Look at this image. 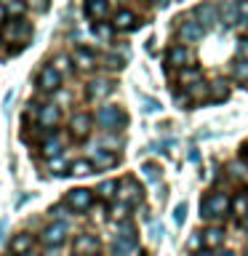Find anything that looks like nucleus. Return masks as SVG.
<instances>
[{"mask_svg":"<svg viewBox=\"0 0 248 256\" xmlns=\"http://www.w3.org/2000/svg\"><path fill=\"white\" fill-rule=\"evenodd\" d=\"M142 171H144V176H147L150 182H158V176H160V174H158L160 168H158V166H152V163H147V166L142 168Z\"/></svg>","mask_w":248,"mask_h":256,"instance_id":"nucleus-30","label":"nucleus"},{"mask_svg":"<svg viewBox=\"0 0 248 256\" xmlns=\"http://www.w3.org/2000/svg\"><path fill=\"white\" fill-rule=\"evenodd\" d=\"M115 27L118 30H134L136 27V14L126 11V8H123V11H118L115 14Z\"/></svg>","mask_w":248,"mask_h":256,"instance_id":"nucleus-18","label":"nucleus"},{"mask_svg":"<svg viewBox=\"0 0 248 256\" xmlns=\"http://www.w3.org/2000/svg\"><path fill=\"white\" fill-rule=\"evenodd\" d=\"M232 211L238 216H248V192H238L235 200H232Z\"/></svg>","mask_w":248,"mask_h":256,"instance_id":"nucleus-23","label":"nucleus"},{"mask_svg":"<svg viewBox=\"0 0 248 256\" xmlns=\"http://www.w3.org/2000/svg\"><path fill=\"white\" fill-rule=\"evenodd\" d=\"M195 14H198L200 27H203V30L214 27V24L219 22V19H216V8H214V6H198V8H195Z\"/></svg>","mask_w":248,"mask_h":256,"instance_id":"nucleus-13","label":"nucleus"},{"mask_svg":"<svg viewBox=\"0 0 248 256\" xmlns=\"http://www.w3.org/2000/svg\"><path fill=\"white\" fill-rule=\"evenodd\" d=\"M238 24H248V3H240L238 6Z\"/></svg>","mask_w":248,"mask_h":256,"instance_id":"nucleus-31","label":"nucleus"},{"mask_svg":"<svg viewBox=\"0 0 248 256\" xmlns=\"http://www.w3.org/2000/svg\"><path fill=\"white\" fill-rule=\"evenodd\" d=\"M222 19L224 24H238V3H227L222 8Z\"/></svg>","mask_w":248,"mask_h":256,"instance_id":"nucleus-28","label":"nucleus"},{"mask_svg":"<svg viewBox=\"0 0 248 256\" xmlns=\"http://www.w3.org/2000/svg\"><path fill=\"white\" fill-rule=\"evenodd\" d=\"M222 243H224V230L211 227V230L203 232V246H206V248H219Z\"/></svg>","mask_w":248,"mask_h":256,"instance_id":"nucleus-17","label":"nucleus"},{"mask_svg":"<svg viewBox=\"0 0 248 256\" xmlns=\"http://www.w3.org/2000/svg\"><path fill=\"white\" fill-rule=\"evenodd\" d=\"M195 256H214V254H211V251H198Z\"/></svg>","mask_w":248,"mask_h":256,"instance_id":"nucleus-40","label":"nucleus"},{"mask_svg":"<svg viewBox=\"0 0 248 256\" xmlns=\"http://www.w3.org/2000/svg\"><path fill=\"white\" fill-rule=\"evenodd\" d=\"M70 131L75 139H86L88 134H91V118L86 115V112H78V115H72L70 120Z\"/></svg>","mask_w":248,"mask_h":256,"instance_id":"nucleus-7","label":"nucleus"},{"mask_svg":"<svg viewBox=\"0 0 248 256\" xmlns=\"http://www.w3.org/2000/svg\"><path fill=\"white\" fill-rule=\"evenodd\" d=\"M227 208H230L227 195H222V192H211V195L200 203V216H203V219H219V216H224Z\"/></svg>","mask_w":248,"mask_h":256,"instance_id":"nucleus-2","label":"nucleus"},{"mask_svg":"<svg viewBox=\"0 0 248 256\" xmlns=\"http://www.w3.org/2000/svg\"><path fill=\"white\" fill-rule=\"evenodd\" d=\"M56 123H59V107H54V104L40 107V126H43V128H54Z\"/></svg>","mask_w":248,"mask_h":256,"instance_id":"nucleus-15","label":"nucleus"},{"mask_svg":"<svg viewBox=\"0 0 248 256\" xmlns=\"http://www.w3.org/2000/svg\"><path fill=\"white\" fill-rule=\"evenodd\" d=\"M67 64H70L67 56H59V59H56V72H59V70H67Z\"/></svg>","mask_w":248,"mask_h":256,"instance_id":"nucleus-35","label":"nucleus"},{"mask_svg":"<svg viewBox=\"0 0 248 256\" xmlns=\"http://www.w3.org/2000/svg\"><path fill=\"white\" fill-rule=\"evenodd\" d=\"M203 27H200V22H184L179 27V38L184 40V43H198L200 38H203Z\"/></svg>","mask_w":248,"mask_h":256,"instance_id":"nucleus-10","label":"nucleus"},{"mask_svg":"<svg viewBox=\"0 0 248 256\" xmlns=\"http://www.w3.org/2000/svg\"><path fill=\"white\" fill-rule=\"evenodd\" d=\"M179 83H182V86H187V88H192L195 83H200V72H198L195 67H187V70H182V75H179Z\"/></svg>","mask_w":248,"mask_h":256,"instance_id":"nucleus-24","label":"nucleus"},{"mask_svg":"<svg viewBox=\"0 0 248 256\" xmlns=\"http://www.w3.org/2000/svg\"><path fill=\"white\" fill-rule=\"evenodd\" d=\"M64 238H67V224H64V222H54L51 227H46V230H43V243H46V246H51V248L62 246V243H64Z\"/></svg>","mask_w":248,"mask_h":256,"instance_id":"nucleus-6","label":"nucleus"},{"mask_svg":"<svg viewBox=\"0 0 248 256\" xmlns=\"http://www.w3.org/2000/svg\"><path fill=\"white\" fill-rule=\"evenodd\" d=\"M96 120H99V126L104 128V131H120L126 123H128V118H126V112L115 107V104H107V107H102L99 112H96Z\"/></svg>","mask_w":248,"mask_h":256,"instance_id":"nucleus-1","label":"nucleus"},{"mask_svg":"<svg viewBox=\"0 0 248 256\" xmlns=\"http://www.w3.org/2000/svg\"><path fill=\"white\" fill-rule=\"evenodd\" d=\"M120 198H123V206H136V203H142L144 192H142V187L134 179H126L123 182V195Z\"/></svg>","mask_w":248,"mask_h":256,"instance_id":"nucleus-9","label":"nucleus"},{"mask_svg":"<svg viewBox=\"0 0 248 256\" xmlns=\"http://www.w3.org/2000/svg\"><path fill=\"white\" fill-rule=\"evenodd\" d=\"M32 235L30 232H22V235H16L14 240H11V254L14 256H24V254H30V248H32Z\"/></svg>","mask_w":248,"mask_h":256,"instance_id":"nucleus-11","label":"nucleus"},{"mask_svg":"<svg viewBox=\"0 0 248 256\" xmlns=\"http://www.w3.org/2000/svg\"><path fill=\"white\" fill-rule=\"evenodd\" d=\"M30 24H22V19H14L11 24H6L3 35L6 38H30Z\"/></svg>","mask_w":248,"mask_h":256,"instance_id":"nucleus-16","label":"nucleus"},{"mask_svg":"<svg viewBox=\"0 0 248 256\" xmlns=\"http://www.w3.org/2000/svg\"><path fill=\"white\" fill-rule=\"evenodd\" d=\"M6 11H11V14H22V11H24V6H22V3H8Z\"/></svg>","mask_w":248,"mask_h":256,"instance_id":"nucleus-36","label":"nucleus"},{"mask_svg":"<svg viewBox=\"0 0 248 256\" xmlns=\"http://www.w3.org/2000/svg\"><path fill=\"white\" fill-rule=\"evenodd\" d=\"M112 251H115V256H142L139 246H136V240H123V238L115 240Z\"/></svg>","mask_w":248,"mask_h":256,"instance_id":"nucleus-12","label":"nucleus"},{"mask_svg":"<svg viewBox=\"0 0 248 256\" xmlns=\"http://www.w3.org/2000/svg\"><path fill=\"white\" fill-rule=\"evenodd\" d=\"M168 67H179V70H184V67H190L192 62H195V56H192V51L190 48H184V46H174L171 51H168Z\"/></svg>","mask_w":248,"mask_h":256,"instance_id":"nucleus-5","label":"nucleus"},{"mask_svg":"<svg viewBox=\"0 0 248 256\" xmlns=\"http://www.w3.org/2000/svg\"><path fill=\"white\" fill-rule=\"evenodd\" d=\"M227 94H230V88H227V80H214L211 83V96L214 99H227Z\"/></svg>","mask_w":248,"mask_h":256,"instance_id":"nucleus-26","label":"nucleus"},{"mask_svg":"<svg viewBox=\"0 0 248 256\" xmlns=\"http://www.w3.org/2000/svg\"><path fill=\"white\" fill-rule=\"evenodd\" d=\"M246 227H248V222H246Z\"/></svg>","mask_w":248,"mask_h":256,"instance_id":"nucleus-42","label":"nucleus"},{"mask_svg":"<svg viewBox=\"0 0 248 256\" xmlns=\"http://www.w3.org/2000/svg\"><path fill=\"white\" fill-rule=\"evenodd\" d=\"M155 110H160V104L155 99H144V112H155Z\"/></svg>","mask_w":248,"mask_h":256,"instance_id":"nucleus-33","label":"nucleus"},{"mask_svg":"<svg viewBox=\"0 0 248 256\" xmlns=\"http://www.w3.org/2000/svg\"><path fill=\"white\" fill-rule=\"evenodd\" d=\"M91 168H94L91 160H75V163L70 166V174H75V176H86V174H91Z\"/></svg>","mask_w":248,"mask_h":256,"instance_id":"nucleus-27","label":"nucleus"},{"mask_svg":"<svg viewBox=\"0 0 248 256\" xmlns=\"http://www.w3.org/2000/svg\"><path fill=\"white\" fill-rule=\"evenodd\" d=\"M107 14H110V6L104 3V0H91V3H86V16H91L94 22H102Z\"/></svg>","mask_w":248,"mask_h":256,"instance_id":"nucleus-14","label":"nucleus"},{"mask_svg":"<svg viewBox=\"0 0 248 256\" xmlns=\"http://www.w3.org/2000/svg\"><path fill=\"white\" fill-rule=\"evenodd\" d=\"M238 54H240V56H248V40H246V38L238 40Z\"/></svg>","mask_w":248,"mask_h":256,"instance_id":"nucleus-34","label":"nucleus"},{"mask_svg":"<svg viewBox=\"0 0 248 256\" xmlns=\"http://www.w3.org/2000/svg\"><path fill=\"white\" fill-rule=\"evenodd\" d=\"M115 190H118V182H112V179H107V182H102L99 184V195L102 198H115Z\"/></svg>","mask_w":248,"mask_h":256,"instance_id":"nucleus-29","label":"nucleus"},{"mask_svg":"<svg viewBox=\"0 0 248 256\" xmlns=\"http://www.w3.org/2000/svg\"><path fill=\"white\" fill-rule=\"evenodd\" d=\"M59 86H62V75L56 72V67H43L40 70V75H38V88L40 91L54 94Z\"/></svg>","mask_w":248,"mask_h":256,"instance_id":"nucleus-4","label":"nucleus"},{"mask_svg":"<svg viewBox=\"0 0 248 256\" xmlns=\"http://www.w3.org/2000/svg\"><path fill=\"white\" fill-rule=\"evenodd\" d=\"M75 62H78L80 70H91L96 64V56L91 51H86V48H80V51H75Z\"/></svg>","mask_w":248,"mask_h":256,"instance_id":"nucleus-22","label":"nucleus"},{"mask_svg":"<svg viewBox=\"0 0 248 256\" xmlns=\"http://www.w3.org/2000/svg\"><path fill=\"white\" fill-rule=\"evenodd\" d=\"M6 19V6H0V22Z\"/></svg>","mask_w":248,"mask_h":256,"instance_id":"nucleus-39","label":"nucleus"},{"mask_svg":"<svg viewBox=\"0 0 248 256\" xmlns=\"http://www.w3.org/2000/svg\"><path fill=\"white\" fill-rule=\"evenodd\" d=\"M152 232H155L152 238H160V235H163V227H160V224H152Z\"/></svg>","mask_w":248,"mask_h":256,"instance_id":"nucleus-38","label":"nucleus"},{"mask_svg":"<svg viewBox=\"0 0 248 256\" xmlns=\"http://www.w3.org/2000/svg\"><path fill=\"white\" fill-rule=\"evenodd\" d=\"M118 163V155H112V152H104V150H96L94 152V166L96 168H110Z\"/></svg>","mask_w":248,"mask_h":256,"instance_id":"nucleus-20","label":"nucleus"},{"mask_svg":"<svg viewBox=\"0 0 248 256\" xmlns=\"http://www.w3.org/2000/svg\"><path fill=\"white\" fill-rule=\"evenodd\" d=\"M110 91H112L110 80H94V83L88 86V96H91V99H102V96H107Z\"/></svg>","mask_w":248,"mask_h":256,"instance_id":"nucleus-19","label":"nucleus"},{"mask_svg":"<svg viewBox=\"0 0 248 256\" xmlns=\"http://www.w3.org/2000/svg\"><path fill=\"white\" fill-rule=\"evenodd\" d=\"M232 75H235V80L246 88V86H248V59L235 62V67H232Z\"/></svg>","mask_w":248,"mask_h":256,"instance_id":"nucleus-21","label":"nucleus"},{"mask_svg":"<svg viewBox=\"0 0 248 256\" xmlns=\"http://www.w3.org/2000/svg\"><path fill=\"white\" fill-rule=\"evenodd\" d=\"M96 35H99V38H110V27H104V24H99V27H96Z\"/></svg>","mask_w":248,"mask_h":256,"instance_id":"nucleus-37","label":"nucleus"},{"mask_svg":"<svg viewBox=\"0 0 248 256\" xmlns=\"http://www.w3.org/2000/svg\"><path fill=\"white\" fill-rule=\"evenodd\" d=\"M184 214H187V206H184V203H182V206H176V214H174V219L182 224V222H184Z\"/></svg>","mask_w":248,"mask_h":256,"instance_id":"nucleus-32","label":"nucleus"},{"mask_svg":"<svg viewBox=\"0 0 248 256\" xmlns=\"http://www.w3.org/2000/svg\"><path fill=\"white\" fill-rule=\"evenodd\" d=\"M72 211H88L94 203V192L91 190H83V187H75V190H70L67 192V200H64Z\"/></svg>","mask_w":248,"mask_h":256,"instance_id":"nucleus-3","label":"nucleus"},{"mask_svg":"<svg viewBox=\"0 0 248 256\" xmlns=\"http://www.w3.org/2000/svg\"><path fill=\"white\" fill-rule=\"evenodd\" d=\"M222 256H235V254H222Z\"/></svg>","mask_w":248,"mask_h":256,"instance_id":"nucleus-41","label":"nucleus"},{"mask_svg":"<svg viewBox=\"0 0 248 256\" xmlns=\"http://www.w3.org/2000/svg\"><path fill=\"white\" fill-rule=\"evenodd\" d=\"M43 152H46V158H56L62 152V142H59V136H51L48 142H43Z\"/></svg>","mask_w":248,"mask_h":256,"instance_id":"nucleus-25","label":"nucleus"},{"mask_svg":"<svg viewBox=\"0 0 248 256\" xmlns=\"http://www.w3.org/2000/svg\"><path fill=\"white\" fill-rule=\"evenodd\" d=\"M99 251V240L94 235H78L75 238V256H94Z\"/></svg>","mask_w":248,"mask_h":256,"instance_id":"nucleus-8","label":"nucleus"}]
</instances>
